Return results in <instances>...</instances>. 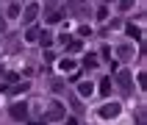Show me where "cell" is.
I'll list each match as a JSON object with an SVG mask.
<instances>
[{
    "instance_id": "6da1fadb",
    "label": "cell",
    "mask_w": 147,
    "mask_h": 125,
    "mask_svg": "<svg viewBox=\"0 0 147 125\" xmlns=\"http://www.w3.org/2000/svg\"><path fill=\"white\" fill-rule=\"evenodd\" d=\"M36 11H39V6H36V3H31V6H25L22 22H33V20H36Z\"/></svg>"
},
{
    "instance_id": "7a4b0ae2",
    "label": "cell",
    "mask_w": 147,
    "mask_h": 125,
    "mask_svg": "<svg viewBox=\"0 0 147 125\" xmlns=\"http://www.w3.org/2000/svg\"><path fill=\"white\" fill-rule=\"evenodd\" d=\"M117 114H119V106H117V103H108V106L100 108V117H106V120L108 117H117Z\"/></svg>"
},
{
    "instance_id": "3957f363",
    "label": "cell",
    "mask_w": 147,
    "mask_h": 125,
    "mask_svg": "<svg viewBox=\"0 0 147 125\" xmlns=\"http://www.w3.org/2000/svg\"><path fill=\"white\" fill-rule=\"evenodd\" d=\"M25 114H28V106H25V103H17V106H11V117H17V120H25Z\"/></svg>"
},
{
    "instance_id": "277c9868",
    "label": "cell",
    "mask_w": 147,
    "mask_h": 125,
    "mask_svg": "<svg viewBox=\"0 0 147 125\" xmlns=\"http://www.w3.org/2000/svg\"><path fill=\"white\" fill-rule=\"evenodd\" d=\"M119 86H122V92H131V75L128 72L119 75Z\"/></svg>"
},
{
    "instance_id": "5b68a950",
    "label": "cell",
    "mask_w": 147,
    "mask_h": 125,
    "mask_svg": "<svg viewBox=\"0 0 147 125\" xmlns=\"http://www.w3.org/2000/svg\"><path fill=\"white\" fill-rule=\"evenodd\" d=\"M39 28H31V31H28V33H25V39H28V42H36V39H39Z\"/></svg>"
},
{
    "instance_id": "8992f818",
    "label": "cell",
    "mask_w": 147,
    "mask_h": 125,
    "mask_svg": "<svg viewBox=\"0 0 147 125\" xmlns=\"http://www.w3.org/2000/svg\"><path fill=\"white\" fill-rule=\"evenodd\" d=\"M78 92H81V97H89V95H92V83H81Z\"/></svg>"
},
{
    "instance_id": "52a82bcc",
    "label": "cell",
    "mask_w": 147,
    "mask_h": 125,
    "mask_svg": "<svg viewBox=\"0 0 147 125\" xmlns=\"http://www.w3.org/2000/svg\"><path fill=\"white\" fill-rule=\"evenodd\" d=\"M100 92H103V95H108V92H111V78H106V81L100 83Z\"/></svg>"
},
{
    "instance_id": "ba28073f",
    "label": "cell",
    "mask_w": 147,
    "mask_h": 125,
    "mask_svg": "<svg viewBox=\"0 0 147 125\" xmlns=\"http://www.w3.org/2000/svg\"><path fill=\"white\" fill-rule=\"evenodd\" d=\"M128 33H131L133 39H142V31H139V28H133V25H128Z\"/></svg>"
},
{
    "instance_id": "9c48e42d",
    "label": "cell",
    "mask_w": 147,
    "mask_h": 125,
    "mask_svg": "<svg viewBox=\"0 0 147 125\" xmlns=\"http://www.w3.org/2000/svg\"><path fill=\"white\" fill-rule=\"evenodd\" d=\"M58 70H64V72H67V70H75V64L67 58V61H61V64H58Z\"/></svg>"
},
{
    "instance_id": "30bf717a",
    "label": "cell",
    "mask_w": 147,
    "mask_h": 125,
    "mask_svg": "<svg viewBox=\"0 0 147 125\" xmlns=\"http://www.w3.org/2000/svg\"><path fill=\"white\" fill-rule=\"evenodd\" d=\"M106 17H108V8H106V6L97 8V20H106Z\"/></svg>"
},
{
    "instance_id": "8fae6325",
    "label": "cell",
    "mask_w": 147,
    "mask_h": 125,
    "mask_svg": "<svg viewBox=\"0 0 147 125\" xmlns=\"http://www.w3.org/2000/svg\"><path fill=\"white\" fill-rule=\"evenodd\" d=\"M36 42H42V45H50V42H53V39H50V33H42V36H39V39H36Z\"/></svg>"
},
{
    "instance_id": "7c38bea8",
    "label": "cell",
    "mask_w": 147,
    "mask_h": 125,
    "mask_svg": "<svg viewBox=\"0 0 147 125\" xmlns=\"http://www.w3.org/2000/svg\"><path fill=\"white\" fill-rule=\"evenodd\" d=\"M131 6H133V0H122V11H128Z\"/></svg>"
},
{
    "instance_id": "4fadbf2b",
    "label": "cell",
    "mask_w": 147,
    "mask_h": 125,
    "mask_svg": "<svg viewBox=\"0 0 147 125\" xmlns=\"http://www.w3.org/2000/svg\"><path fill=\"white\" fill-rule=\"evenodd\" d=\"M0 31H3V20H0Z\"/></svg>"
},
{
    "instance_id": "5bb4252c",
    "label": "cell",
    "mask_w": 147,
    "mask_h": 125,
    "mask_svg": "<svg viewBox=\"0 0 147 125\" xmlns=\"http://www.w3.org/2000/svg\"><path fill=\"white\" fill-rule=\"evenodd\" d=\"M106 3H108V0H106Z\"/></svg>"
}]
</instances>
